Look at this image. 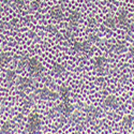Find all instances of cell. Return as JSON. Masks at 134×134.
Returning a JSON list of instances; mask_svg holds the SVG:
<instances>
[{"instance_id":"obj_12","label":"cell","mask_w":134,"mask_h":134,"mask_svg":"<svg viewBox=\"0 0 134 134\" xmlns=\"http://www.w3.org/2000/svg\"><path fill=\"white\" fill-rule=\"evenodd\" d=\"M51 16L54 18V19H61L63 17V10L59 7H55L51 10Z\"/></svg>"},{"instance_id":"obj_14","label":"cell","mask_w":134,"mask_h":134,"mask_svg":"<svg viewBox=\"0 0 134 134\" xmlns=\"http://www.w3.org/2000/svg\"><path fill=\"white\" fill-rule=\"evenodd\" d=\"M104 24L109 27V28H115L118 24V21H117V18L114 17V16H111V15H108L106 18H105V21H104Z\"/></svg>"},{"instance_id":"obj_19","label":"cell","mask_w":134,"mask_h":134,"mask_svg":"<svg viewBox=\"0 0 134 134\" xmlns=\"http://www.w3.org/2000/svg\"><path fill=\"white\" fill-rule=\"evenodd\" d=\"M11 131V122H5L1 128V133L2 134H8Z\"/></svg>"},{"instance_id":"obj_2","label":"cell","mask_w":134,"mask_h":134,"mask_svg":"<svg viewBox=\"0 0 134 134\" xmlns=\"http://www.w3.org/2000/svg\"><path fill=\"white\" fill-rule=\"evenodd\" d=\"M27 68L29 69V71L33 74V75H40L43 71V65L40 62V60H38L37 58H31L29 59Z\"/></svg>"},{"instance_id":"obj_9","label":"cell","mask_w":134,"mask_h":134,"mask_svg":"<svg viewBox=\"0 0 134 134\" xmlns=\"http://www.w3.org/2000/svg\"><path fill=\"white\" fill-rule=\"evenodd\" d=\"M104 105L106 107H110V108H116L118 106V100L116 97L114 96H108L106 97V99L104 100Z\"/></svg>"},{"instance_id":"obj_23","label":"cell","mask_w":134,"mask_h":134,"mask_svg":"<svg viewBox=\"0 0 134 134\" xmlns=\"http://www.w3.org/2000/svg\"><path fill=\"white\" fill-rule=\"evenodd\" d=\"M133 19H134V13H133Z\"/></svg>"},{"instance_id":"obj_11","label":"cell","mask_w":134,"mask_h":134,"mask_svg":"<svg viewBox=\"0 0 134 134\" xmlns=\"http://www.w3.org/2000/svg\"><path fill=\"white\" fill-rule=\"evenodd\" d=\"M58 94H59V97L63 100V101H68L69 97H70V89L66 87L65 85L60 86L59 90H58Z\"/></svg>"},{"instance_id":"obj_8","label":"cell","mask_w":134,"mask_h":134,"mask_svg":"<svg viewBox=\"0 0 134 134\" xmlns=\"http://www.w3.org/2000/svg\"><path fill=\"white\" fill-rule=\"evenodd\" d=\"M89 48H90V43L89 42H76L74 43L73 45V49L75 52H83V53H86L89 51Z\"/></svg>"},{"instance_id":"obj_18","label":"cell","mask_w":134,"mask_h":134,"mask_svg":"<svg viewBox=\"0 0 134 134\" xmlns=\"http://www.w3.org/2000/svg\"><path fill=\"white\" fill-rule=\"evenodd\" d=\"M9 61V57L5 53H0V69L3 68V66L8 63Z\"/></svg>"},{"instance_id":"obj_10","label":"cell","mask_w":134,"mask_h":134,"mask_svg":"<svg viewBox=\"0 0 134 134\" xmlns=\"http://www.w3.org/2000/svg\"><path fill=\"white\" fill-rule=\"evenodd\" d=\"M32 81L28 77H19L18 81H17V86L20 90H25L26 88H28L31 85Z\"/></svg>"},{"instance_id":"obj_13","label":"cell","mask_w":134,"mask_h":134,"mask_svg":"<svg viewBox=\"0 0 134 134\" xmlns=\"http://www.w3.org/2000/svg\"><path fill=\"white\" fill-rule=\"evenodd\" d=\"M53 72H54L55 75H57V76L62 75L65 72V65L62 64V63H56V64H54Z\"/></svg>"},{"instance_id":"obj_17","label":"cell","mask_w":134,"mask_h":134,"mask_svg":"<svg viewBox=\"0 0 134 134\" xmlns=\"http://www.w3.org/2000/svg\"><path fill=\"white\" fill-rule=\"evenodd\" d=\"M133 120H134V118H133V116H131V115H127L125 118H124V126L126 127V128H130L132 125H133Z\"/></svg>"},{"instance_id":"obj_15","label":"cell","mask_w":134,"mask_h":134,"mask_svg":"<svg viewBox=\"0 0 134 134\" xmlns=\"http://www.w3.org/2000/svg\"><path fill=\"white\" fill-rule=\"evenodd\" d=\"M87 115H88V117H89V118L96 119V118L100 115V110H99L98 108L93 107V106L88 107V108H87Z\"/></svg>"},{"instance_id":"obj_5","label":"cell","mask_w":134,"mask_h":134,"mask_svg":"<svg viewBox=\"0 0 134 134\" xmlns=\"http://www.w3.org/2000/svg\"><path fill=\"white\" fill-rule=\"evenodd\" d=\"M81 19V13L77 12V11H74V12H72L69 16V28L71 30L75 29L77 24H79V21Z\"/></svg>"},{"instance_id":"obj_16","label":"cell","mask_w":134,"mask_h":134,"mask_svg":"<svg viewBox=\"0 0 134 134\" xmlns=\"http://www.w3.org/2000/svg\"><path fill=\"white\" fill-rule=\"evenodd\" d=\"M15 80V72L13 70H9L7 71L5 73V81L9 83V84H12Z\"/></svg>"},{"instance_id":"obj_4","label":"cell","mask_w":134,"mask_h":134,"mask_svg":"<svg viewBox=\"0 0 134 134\" xmlns=\"http://www.w3.org/2000/svg\"><path fill=\"white\" fill-rule=\"evenodd\" d=\"M56 110L63 116H69L73 111V106L69 103V101H63L62 103H60L56 107Z\"/></svg>"},{"instance_id":"obj_6","label":"cell","mask_w":134,"mask_h":134,"mask_svg":"<svg viewBox=\"0 0 134 134\" xmlns=\"http://www.w3.org/2000/svg\"><path fill=\"white\" fill-rule=\"evenodd\" d=\"M128 12L126 10H120L119 12H118V14H117V21H118V25H120V26H126L128 23H129V19H128Z\"/></svg>"},{"instance_id":"obj_7","label":"cell","mask_w":134,"mask_h":134,"mask_svg":"<svg viewBox=\"0 0 134 134\" xmlns=\"http://www.w3.org/2000/svg\"><path fill=\"white\" fill-rule=\"evenodd\" d=\"M106 63H107V60L106 58L104 57H97L94 59V69L99 72H102L104 69H105V66H106Z\"/></svg>"},{"instance_id":"obj_22","label":"cell","mask_w":134,"mask_h":134,"mask_svg":"<svg viewBox=\"0 0 134 134\" xmlns=\"http://www.w3.org/2000/svg\"><path fill=\"white\" fill-rule=\"evenodd\" d=\"M129 54H130V56H131V57H133V58H134V46H132V47L130 48V51H129Z\"/></svg>"},{"instance_id":"obj_1","label":"cell","mask_w":134,"mask_h":134,"mask_svg":"<svg viewBox=\"0 0 134 134\" xmlns=\"http://www.w3.org/2000/svg\"><path fill=\"white\" fill-rule=\"evenodd\" d=\"M40 126H41L40 116L37 113L31 114L27 122V131L29 133H37L40 130Z\"/></svg>"},{"instance_id":"obj_20","label":"cell","mask_w":134,"mask_h":134,"mask_svg":"<svg viewBox=\"0 0 134 134\" xmlns=\"http://www.w3.org/2000/svg\"><path fill=\"white\" fill-rule=\"evenodd\" d=\"M124 28L126 29V31H127L128 33H131V32L133 31V29H134V27H133L132 24H130V23H128L126 26H124Z\"/></svg>"},{"instance_id":"obj_3","label":"cell","mask_w":134,"mask_h":134,"mask_svg":"<svg viewBox=\"0 0 134 134\" xmlns=\"http://www.w3.org/2000/svg\"><path fill=\"white\" fill-rule=\"evenodd\" d=\"M38 97L41 98V99H44V100H56L59 98V94L57 92H55L53 90L48 88H42L40 90H38Z\"/></svg>"},{"instance_id":"obj_21","label":"cell","mask_w":134,"mask_h":134,"mask_svg":"<svg viewBox=\"0 0 134 134\" xmlns=\"http://www.w3.org/2000/svg\"><path fill=\"white\" fill-rule=\"evenodd\" d=\"M96 41H98V37H96V36H91L90 38H89V42L93 43V42H96Z\"/></svg>"}]
</instances>
